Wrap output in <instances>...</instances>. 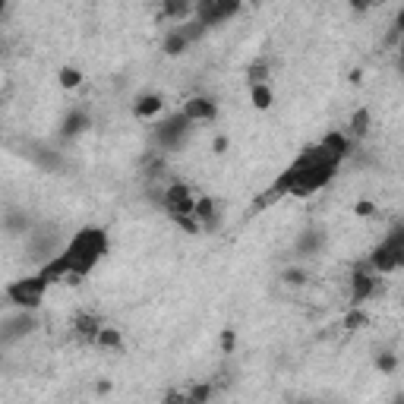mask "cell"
<instances>
[{
    "label": "cell",
    "mask_w": 404,
    "mask_h": 404,
    "mask_svg": "<svg viewBox=\"0 0 404 404\" xmlns=\"http://www.w3.org/2000/svg\"><path fill=\"white\" fill-rule=\"evenodd\" d=\"M341 165L344 161L332 158L322 145H309L307 152H300L294 158V165L275 180L272 190L259 199V206H268V199H275V196H294V199L313 196V193H319L322 186H329L338 177V168Z\"/></svg>",
    "instance_id": "1"
},
{
    "label": "cell",
    "mask_w": 404,
    "mask_h": 404,
    "mask_svg": "<svg viewBox=\"0 0 404 404\" xmlns=\"http://www.w3.org/2000/svg\"><path fill=\"white\" fill-rule=\"evenodd\" d=\"M108 250H111V237L104 227H98V225L79 227L60 250L63 262H67V268H70L67 284H79V281L108 256Z\"/></svg>",
    "instance_id": "2"
},
{
    "label": "cell",
    "mask_w": 404,
    "mask_h": 404,
    "mask_svg": "<svg viewBox=\"0 0 404 404\" xmlns=\"http://www.w3.org/2000/svg\"><path fill=\"white\" fill-rule=\"evenodd\" d=\"M366 262H370L379 275H389V272H395V268L404 266V221H398L395 227H389V234L373 247V253L366 256Z\"/></svg>",
    "instance_id": "3"
},
{
    "label": "cell",
    "mask_w": 404,
    "mask_h": 404,
    "mask_svg": "<svg viewBox=\"0 0 404 404\" xmlns=\"http://www.w3.org/2000/svg\"><path fill=\"white\" fill-rule=\"evenodd\" d=\"M51 281L45 278L42 272L38 275H26V278H16L7 284L3 297H7L10 307H19V309H38L45 300V291H48Z\"/></svg>",
    "instance_id": "4"
},
{
    "label": "cell",
    "mask_w": 404,
    "mask_h": 404,
    "mask_svg": "<svg viewBox=\"0 0 404 404\" xmlns=\"http://www.w3.org/2000/svg\"><path fill=\"white\" fill-rule=\"evenodd\" d=\"M193 127L196 124H193L190 117H186L184 111H177V114L165 117V120H158V124L152 127V143L165 152H177V149H184V143L190 139Z\"/></svg>",
    "instance_id": "5"
},
{
    "label": "cell",
    "mask_w": 404,
    "mask_h": 404,
    "mask_svg": "<svg viewBox=\"0 0 404 404\" xmlns=\"http://www.w3.org/2000/svg\"><path fill=\"white\" fill-rule=\"evenodd\" d=\"M35 329H38V316H35V309L16 307V313L3 316V322H0V348H10V344L22 341V338H29Z\"/></svg>",
    "instance_id": "6"
},
{
    "label": "cell",
    "mask_w": 404,
    "mask_h": 404,
    "mask_svg": "<svg viewBox=\"0 0 404 404\" xmlns=\"http://www.w3.org/2000/svg\"><path fill=\"white\" fill-rule=\"evenodd\" d=\"M376 268L370 262H360V266L350 268V307H360L363 300H370L379 291V278Z\"/></svg>",
    "instance_id": "7"
},
{
    "label": "cell",
    "mask_w": 404,
    "mask_h": 404,
    "mask_svg": "<svg viewBox=\"0 0 404 404\" xmlns=\"http://www.w3.org/2000/svg\"><path fill=\"white\" fill-rule=\"evenodd\" d=\"M165 212H168V218L196 212V196L190 193V186L180 184V180H174V184L165 186Z\"/></svg>",
    "instance_id": "8"
},
{
    "label": "cell",
    "mask_w": 404,
    "mask_h": 404,
    "mask_svg": "<svg viewBox=\"0 0 404 404\" xmlns=\"http://www.w3.org/2000/svg\"><path fill=\"white\" fill-rule=\"evenodd\" d=\"M26 237H29V253L35 259H42V266L63 250L60 240H57V231H48V227H32V234H26Z\"/></svg>",
    "instance_id": "9"
},
{
    "label": "cell",
    "mask_w": 404,
    "mask_h": 404,
    "mask_svg": "<svg viewBox=\"0 0 404 404\" xmlns=\"http://www.w3.org/2000/svg\"><path fill=\"white\" fill-rule=\"evenodd\" d=\"M180 111L190 117L193 124H212V120H218V102H215L212 95H193V98H186Z\"/></svg>",
    "instance_id": "10"
},
{
    "label": "cell",
    "mask_w": 404,
    "mask_h": 404,
    "mask_svg": "<svg viewBox=\"0 0 404 404\" xmlns=\"http://www.w3.org/2000/svg\"><path fill=\"white\" fill-rule=\"evenodd\" d=\"M92 127V117L86 108H70L67 114H63L60 120V139H76V136H83L86 130Z\"/></svg>",
    "instance_id": "11"
},
{
    "label": "cell",
    "mask_w": 404,
    "mask_h": 404,
    "mask_svg": "<svg viewBox=\"0 0 404 404\" xmlns=\"http://www.w3.org/2000/svg\"><path fill=\"white\" fill-rule=\"evenodd\" d=\"M322 247H325V231H322V227H303L294 240V253L303 256V259L316 256Z\"/></svg>",
    "instance_id": "12"
},
{
    "label": "cell",
    "mask_w": 404,
    "mask_h": 404,
    "mask_svg": "<svg viewBox=\"0 0 404 404\" xmlns=\"http://www.w3.org/2000/svg\"><path fill=\"white\" fill-rule=\"evenodd\" d=\"M240 7H243V0H215V7L209 10L199 22H202L206 29H215V26H221V22L234 19V16L240 13Z\"/></svg>",
    "instance_id": "13"
},
{
    "label": "cell",
    "mask_w": 404,
    "mask_h": 404,
    "mask_svg": "<svg viewBox=\"0 0 404 404\" xmlns=\"http://www.w3.org/2000/svg\"><path fill=\"white\" fill-rule=\"evenodd\" d=\"M165 108V98L158 95V92H143V95L133 102V117L136 120H155Z\"/></svg>",
    "instance_id": "14"
},
{
    "label": "cell",
    "mask_w": 404,
    "mask_h": 404,
    "mask_svg": "<svg viewBox=\"0 0 404 404\" xmlns=\"http://www.w3.org/2000/svg\"><path fill=\"white\" fill-rule=\"evenodd\" d=\"M319 145L329 152L332 158H338V161H348V158H350V136H348V133H341V130L325 133Z\"/></svg>",
    "instance_id": "15"
},
{
    "label": "cell",
    "mask_w": 404,
    "mask_h": 404,
    "mask_svg": "<svg viewBox=\"0 0 404 404\" xmlns=\"http://www.w3.org/2000/svg\"><path fill=\"white\" fill-rule=\"evenodd\" d=\"M29 149H32V152H29V158H32V161H35L38 168H45V171H63L60 152L48 149V145H38V143H32Z\"/></svg>",
    "instance_id": "16"
},
{
    "label": "cell",
    "mask_w": 404,
    "mask_h": 404,
    "mask_svg": "<svg viewBox=\"0 0 404 404\" xmlns=\"http://www.w3.org/2000/svg\"><path fill=\"white\" fill-rule=\"evenodd\" d=\"M370 127H373L370 108H357L354 114H350V120H348V136L354 139V143H360V139L370 136Z\"/></svg>",
    "instance_id": "17"
},
{
    "label": "cell",
    "mask_w": 404,
    "mask_h": 404,
    "mask_svg": "<svg viewBox=\"0 0 404 404\" xmlns=\"http://www.w3.org/2000/svg\"><path fill=\"white\" fill-rule=\"evenodd\" d=\"M3 231H7L10 237L32 234V218H29L22 209H7V212H3Z\"/></svg>",
    "instance_id": "18"
},
{
    "label": "cell",
    "mask_w": 404,
    "mask_h": 404,
    "mask_svg": "<svg viewBox=\"0 0 404 404\" xmlns=\"http://www.w3.org/2000/svg\"><path fill=\"white\" fill-rule=\"evenodd\" d=\"M73 332L86 341H95L98 332H102V319L95 313H76L73 316Z\"/></svg>",
    "instance_id": "19"
},
{
    "label": "cell",
    "mask_w": 404,
    "mask_h": 404,
    "mask_svg": "<svg viewBox=\"0 0 404 404\" xmlns=\"http://www.w3.org/2000/svg\"><path fill=\"white\" fill-rule=\"evenodd\" d=\"M186 48H190V38L184 35V29H180V26H174L171 32L165 35V42H161V51H165L168 57H180V54H186Z\"/></svg>",
    "instance_id": "20"
},
{
    "label": "cell",
    "mask_w": 404,
    "mask_h": 404,
    "mask_svg": "<svg viewBox=\"0 0 404 404\" xmlns=\"http://www.w3.org/2000/svg\"><path fill=\"white\" fill-rule=\"evenodd\" d=\"M199 218V225L206 227V231H212L215 221H218V206H215L212 196H199L196 199V212H193Z\"/></svg>",
    "instance_id": "21"
},
{
    "label": "cell",
    "mask_w": 404,
    "mask_h": 404,
    "mask_svg": "<svg viewBox=\"0 0 404 404\" xmlns=\"http://www.w3.org/2000/svg\"><path fill=\"white\" fill-rule=\"evenodd\" d=\"M196 0H161V16L174 22H186V16L193 13Z\"/></svg>",
    "instance_id": "22"
},
{
    "label": "cell",
    "mask_w": 404,
    "mask_h": 404,
    "mask_svg": "<svg viewBox=\"0 0 404 404\" xmlns=\"http://www.w3.org/2000/svg\"><path fill=\"white\" fill-rule=\"evenodd\" d=\"M250 102H253L256 111H268V108H272V102H275L272 86H268V83H253V86H250Z\"/></svg>",
    "instance_id": "23"
},
{
    "label": "cell",
    "mask_w": 404,
    "mask_h": 404,
    "mask_svg": "<svg viewBox=\"0 0 404 404\" xmlns=\"http://www.w3.org/2000/svg\"><path fill=\"white\" fill-rule=\"evenodd\" d=\"M95 344H98V348H104V350H120V348H124V335H120V329L102 325V332H98Z\"/></svg>",
    "instance_id": "24"
},
{
    "label": "cell",
    "mask_w": 404,
    "mask_h": 404,
    "mask_svg": "<svg viewBox=\"0 0 404 404\" xmlns=\"http://www.w3.org/2000/svg\"><path fill=\"white\" fill-rule=\"evenodd\" d=\"M57 83H60L63 89H79V86H83V70L79 67H60L57 70Z\"/></svg>",
    "instance_id": "25"
},
{
    "label": "cell",
    "mask_w": 404,
    "mask_h": 404,
    "mask_svg": "<svg viewBox=\"0 0 404 404\" xmlns=\"http://www.w3.org/2000/svg\"><path fill=\"white\" fill-rule=\"evenodd\" d=\"M281 281H284V284H291V288H303V284L309 281V272L303 266H288L284 272H281Z\"/></svg>",
    "instance_id": "26"
},
{
    "label": "cell",
    "mask_w": 404,
    "mask_h": 404,
    "mask_svg": "<svg viewBox=\"0 0 404 404\" xmlns=\"http://www.w3.org/2000/svg\"><path fill=\"white\" fill-rule=\"evenodd\" d=\"M212 398V382H196L190 391H186V401L190 404H206Z\"/></svg>",
    "instance_id": "27"
},
{
    "label": "cell",
    "mask_w": 404,
    "mask_h": 404,
    "mask_svg": "<svg viewBox=\"0 0 404 404\" xmlns=\"http://www.w3.org/2000/svg\"><path fill=\"white\" fill-rule=\"evenodd\" d=\"M177 26L184 29V35H186V38H190V45H193V42H199V38H202V35L209 32V29L202 26V22H199V19H186V22H177Z\"/></svg>",
    "instance_id": "28"
},
{
    "label": "cell",
    "mask_w": 404,
    "mask_h": 404,
    "mask_svg": "<svg viewBox=\"0 0 404 404\" xmlns=\"http://www.w3.org/2000/svg\"><path fill=\"white\" fill-rule=\"evenodd\" d=\"M247 79H250V86H253V83H268V60H256V63H250Z\"/></svg>",
    "instance_id": "29"
},
{
    "label": "cell",
    "mask_w": 404,
    "mask_h": 404,
    "mask_svg": "<svg viewBox=\"0 0 404 404\" xmlns=\"http://www.w3.org/2000/svg\"><path fill=\"white\" fill-rule=\"evenodd\" d=\"M373 363H376V370H379V373H395V370H398V357L391 354V350H379Z\"/></svg>",
    "instance_id": "30"
},
{
    "label": "cell",
    "mask_w": 404,
    "mask_h": 404,
    "mask_svg": "<svg viewBox=\"0 0 404 404\" xmlns=\"http://www.w3.org/2000/svg\"><path fill=\"white\" fill-rule=\"evenodd\" d=\"M363 325H366V313H363L360 307H354L348 316H344V329L348 332H360Z\"/></svg>",
    "instance_id": "31"
},
{
    "label": "cell",
    "mask_w": 404,
    "mask_h": 404,
    "mask_svg": "<svg viewBox=\"0 0 404 404\" xmlns=\"http://www.w3.org/2000/svg\"><path fill=\"white\" fill-rule=\"evenodd\" d=\"M218 344H221V350H225V354H234V348H237V332L225 329V332H221V338H218Z\"/></svg>",
    "instance_id": "32"
},
{
    "label": "cell",
    "mask_w": 404,
    "mask_h": 404,
    "mask_svg": "<svg viewBox=\"0 0 404 404\" xmlns=\"http://www.w3.org/2000/svg\"><path fill=\"white\" fill-rule=\"evenodd\" d=\"M354 215H360V218H370V215H376V206H373L370 199H360V202H354Z\"/></svg>",
    "instance_id": "33"
},
{
    "label": "cell",
    "mask_w": 404,
    "mask_h": 404,
    "mask_svg": "<svg viewBox=\"0 0 404 404\" xmlns=\"http://www.w3.org/2000/svg\"><path fill=\"white\" fill-rule=\"evenodd\" d=\"M348 3H350V10H354V13H366L376 0H348Z\"/></svg>",
    "instance_id": "34"
},
{
    "label": "cell",
    "mask_w": 404,
    "mask_h": 404,
    "mask_svg": "<svg viewBox=\"0 0 404 404\" xmlns=\"http://www.w3.org/2000/svg\"><path fill=\"white\" fill-rule=\"evenodd\" d=\"M212 149H215V155H225V152H227V136H215Z\"/></svg>",
    "instance_id": "35"
},
{
    "label": "cell",
    "mask_w": 404,
    "mask_h": 404,
    "mask_svg": "<svg viewBox=\"0 0 404 404\" xmlns=\"http://www.w3.org/2000/svg\"><path fill=\"white\" fill-rule=\"evenodd\" d=\"M165 401H168V404H174V401L180 404V401H186V395H184V391H168V395H165Z\"/></svg>",
    "instance_id": "36"
},
{
    "label": "cell",
    "mask_w": 404,
    "mask_h": 404,
    "mask_svg": "<svg viewBox=\"0 0 404 404\" xmlns=\"http://www.w3.org/2000/svg\"><path fill=\"white\" fill-rule=\"evenodd\" d=\"M398 70L404 73V35H401V42H398Z\"/></svg>",
    "instance_id": "37"
},
{
    "label": "cell",
    "mask_w": 404,
    "mask_h": 404,
    "mask_svg": "<svg viewBox=\"0 0 404 404\" xmlns=\"http://www.w3.org/2000/svg\"><path fill=\"white\" fill-rule=\"evenodd\" d=\"M111 389H114V385H111V382H108V379H102V382H98V385H95V391H98V395H108V391H111Z\"/></svg>",
    "instance_id": "38"
},
{
    "label": "cell",
    "mask_w": 404,
    "mask_h": 404,
    "mask_svg": "<svg viewBox=\"0 0 404 404\" xmlns=\"http://www.w3.org/2000/svg\"><path fill=\"white\" fill-rule=\"evenodd\" d=\"M243 3H262V0H243Z\"/></svg>",
    "instance_id": "39"
}]
</instances>
